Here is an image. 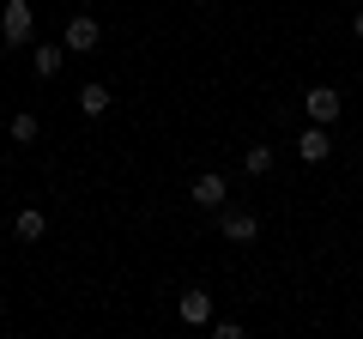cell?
Instances as JSON below:
<instances>
[{"label":"cell","instance_id":"7a4b0ae2","mask_svg":"<svg viewBox=\"0 0 363 339\" xmlns=\"http://www.w3.org/2000/svg\"><path fill=\"white\" fill-rule=\"evenodd\" d=\"M339 109H345V97H339L333 85H309V91H303V116H309L315 128H333Z\"/></svg>","mask_w":363,"mask_h":339},{"label":"cell","instance_id":"52a82bcc","mask_svg":"<svg viewBox=\"0 0 363 339\" xmlns=\"http://www.w3.org/2000/svg\"><path fill=\"white\" fill-rule=\"evenodd\" d=\"M182 321L188 327H212V297L206 291H188V297H182Z\"/></svg>","mask_w":363,"mask_h":339},{"label":"cell","instance_id":"277c9868","mask_svg":"<svg viewBox=\"0 0 363 339\" xmlns=\"http://www.w3.org/2000/svg\"><path fill=\"white\" fill-rule=\"evenodd\" d=\"M61 43H67V55H91L97 43H104V25H97L91 13H73V18H67V30H61Z\"/></svg>","mask_w":363,"mask_h":339},{"label":"cell","instance_id":"8992f818","mask_svg":"<svg viewBox=\"0 0 363 339\" xmlns=\"http://www.w3.org/2000/svg\"><path fill=\"white\" fill-rule=\"evenodd\" d=\"M327 152H333L327 128H315V121H309V128L297 133V157H303V164H327Z\"/></svg>","mask_w":363,"mask_h":339},{"label":"cell","instance_id":"3957f363","mask_svg":"<svg viewBox=\"0 0 363 339\" xmlns=\"http://www.w3.org/2000/svg\"><path fill=\"white\" fill-rule=\"evenodd\" d=\"M188 200H194L200 212H224V206H230V182H224L218 170H206V176H194V188H188Z\"/></svg>","mask_w":363,"mask_h":339},{"label":"cell","instance_id":"6da1fadb","mask_svg":"<svg viewBox=\"0 0 363 339\" xmlns=\"http://www.w3.org/2000/svg\"><path fill=\"white\" fill-rule=\"evenodd\" d=\"M0 37L13 43V49H25V43L37 37V6H30V0H6V6H0Z\"/></svg>","mask_w":363,"mask_h":339},{"label":"cell","instance_id":"4fadbf2b","mask_svg":"<svg viewBox=\"0 0 363 339\" xmlns=\"http://www.w3.org/2000/svg\"><path fill=\"white\" fill-rule=\"evenodd\" d=\"M351 30H357V37H363V6H357V18H351Z\"/></svg>","mask_w":363,"mask_h":339},{"label":"cell","instance_id":"5b68a950","mask_svg":"<svg viewBox=\"0 0 363 339\" xmlns=\"http://www.w3.org/2000/svg\"><path fill=\"white\" fill-rule=\"evenodd\" d=\"M218 230H224V243H255L260 236V218L248 206H224L218 212Z\"/></svg>","mask_w":363,"mask_h":339},{"label":"cell","instance_id":"8fae6325","mask_svg":"<svg viewBox=\"0 0 363 339\" xmlns=\"http://www.w3.org/2000/svg\"><path fill=\"white\" fill-rule=\"evenodd\" d=\"M242 170H248V176H267V170H272V145H248V152H242Z\"/></svg>","mask_w":363,"mask_h":339},{"label":"cell","instance_id":"7c38bea8","mask_svg":"<svg viewBox=\"0 0 363 339\" xmlns=\"http://www.w3.org/2000/svg\"><path fill=\"white\" fill-rule=\"evenodd\" d=\"M13 140H18V145L37 140V116H30V109H18V116H13Z\"/></svg>","mask_w":363,"mask_h":339},{"label":"cell","instance_id":"9c48e42d","mask_svg":"<svg viewBox=\"0 0 363 339\" xmlns=\"http://www.w3.org/2000/svg\"><path fill=\"white\" fill-rule=\"evenodd\" d=\"M13 230H18V243H43V230H49V218H43L37 206H25V212L13 218Z\"/></svg>","mask_w":363,"mask_h":339},{"label":"cell","instance_id":"30bf717a","mask_svg":"<svg viewBox=\"0 0 363 339\" xmlns=\"http://www.w3.org/2000/svg\"><path fill=\"white\" fill-rule=\"evenodd\" d=\"M109 104H116V97H109V85H85V91H79V109H85L91 121L109 116Z\"/></svg>","mask_w":363,"mask_h":339},{"label":"cell","instance_id":"ba28073f","mask_svg":"<svg viewBox=\"0 0 363 339\" xmlns=\"http://www.w3.org/2000/svg\"><path fill=\"white\" fill-rule=\"evenodd\" d=\"M67 67V43H37V79H55Z\"/></svg>","mask_w":363,"mask_h":339}]
</instances>
